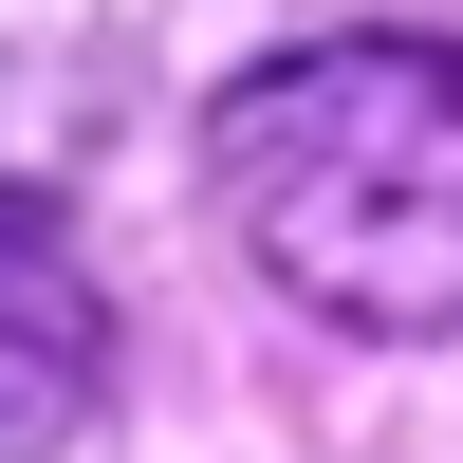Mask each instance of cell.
<instances>
[{
	"mask_svg": "<svg viewBox=\"0 0 463 463\" xmlns=\"http://www.w3.org/2000/svg\"><path fill=\"white\" fill-rule=\"evenodd\" d=\"M93 371H111V334H93V279H74L56 241H19L0 222V463H37L93 408Z\"/></svg>",
	"mask_w": 463,
	"mask_h": 463,
	"instance_id": "2",
	"label": "cell"
},
{
	"mask_svg": "<svg viewBox=\"0 0 463 463\" xmlns=\"http://www.w3.org/2000/svg\"><path fill=\"white\" fill-rule=\"evenodd\" d=\"M241 260L334 334H463V56L445 37H297L204 111Z\"/></svg>",
	"mask_w": 463,
	"mask_h": 463,
	"instance_id": "1",
	"label": "cell"
}]
</instances>
